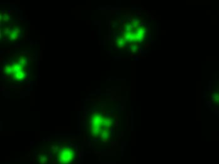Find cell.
Segmentation results:
<instances>
[{
  "instance_id": "1",
  "label": "cell",
  "mask_w": 219,
  "mask_h": 164,
  "mask_svg": "<svg viewBox=\"0 0 219 164\" xmlns=\"http://www.w3.org/2000/svg\"><path fill=\"white\" fill-rule=\"evenodd\" d=\"M75 152L69 148H63L59 152V162L61 164L69 163L72 160Z\"/></svg>"
},
{
  "instance_id": "2",
  "label": "cell",
  "mask_w": 219,
  "mask_h": 164,
  "mask_svg": "<svg viewBox=\"0 0 219 164\" xmlns=\"http://www.w3.org/2000/svg\"><path fill=\"white\" fill-rule=\"evenodd\" d=\"M13 76L14 77V78L17 80H21V79H23L25 76H26V72L23 70L22 69L20 71L14 73V74H13Z\"/></svg>"
}]
</instances>
